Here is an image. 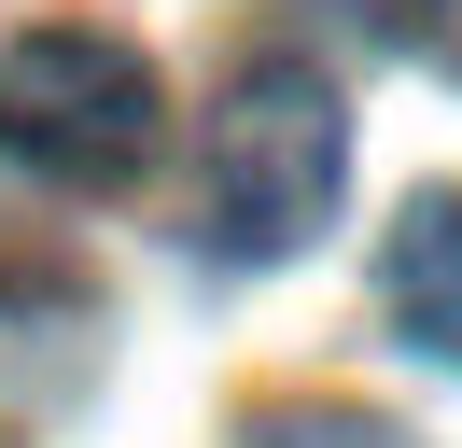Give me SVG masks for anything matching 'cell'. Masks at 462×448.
Returning a JSON list of instances; mask_svg holds the SVG:
<instances>
[{
    "instance_id": "obj_3",
    "label": "cell",
    "mask_w": 462,
    "mask_h": 448,
    "mask_svg": "<svg viewBox=\"0 0 462 448\" xmlns=\"http://www.w3.org/2000/svg\"><path fill=\"white\" fill-rule=\"evenodd\" d=\"M378 308H393V336L420 364L462 378V196H406L393 252H378Z\"/></svg>"
},
{
    "instance_id": "obj_4",
    "label": "cell",
    "mask_w": 462,
    "mask_h": 448,
    "mask_svg": "<svg viewBox=\"0 0 462 448\" xmlns=\"http://www.w3.org/2000/svg\"><path fill=\"white\" fill-rule=\"evenodd\" d=\"M253 448H406V434H393V420H365V406H266Z\"/></svg>"
},
{
    "instance_id": "obj_5",
    "label": "cell",
    "mask_w": 462,
    "mask_h": 448,
    "mask_svg": "<svg viewBox=\"0 0 462 448\" xmlns=\"http://www.w3.org/2000/svg\"><path fill=\"white\" fill-rule=\"evenodd\" d=\"M406 42H420V56H434V70H448V84H462V0H406Z\"/></svg>"
},
{
    "instance_id": "obj_1",
    "label": "cell",
    "mask_w": 462,
    "mask_h": 448,
    "mask_svg": "<svg viewBox=\"0 0 462 448\" xmlns=\"http://www.w3.org/2000/svg\"><path fill=\"white\" fill-rule=\"evenodd\" d=\"M337 182H350V112H337V84H322L309 56H253V70L225 84V112H210L197 238L225 252V266H281V252L322 238Z\"/></svg>"
},
{
    "instance_id": "obj_2",
    "label": "cell",
    "mask_w": 462,
    "mask_h": 448,
    "mask_svg": "<svg viewBox=\"0 0 462 448\" xmlns=\"http://www.w3.org/2000/svg\"><path fill=\"white\" fill-rule=\"evenodd\" d=\"M0 154L42 168L57 196H113L169 154V84L113 28H29L0 42Z\"/></svg>"
}]
</instances>
